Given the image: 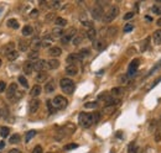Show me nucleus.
Masks as SVG:
<instances>
[{
  "instance_id": "c756f323",
  "label": "nucleus",
  "mask_w": 161,
  "mask_h": 153,
  "mask_svg": "<svg viewBox=\"0 0 161 153\" xmlns=\"http://www.w3.org/2000/svg\"><path fill=\"white\" fill-rule=\"evenodd\" d=\"M35 136H36V131H35V130H30V131H27L26 135H25V142H30Z\"/></svg>"
},
{
  "instance_id": "c9c22d12",
  "label": "nucleus",
  "mask_w": 161,
  "mask_h": 153,
  "mask_svg": "<svg viewBox=\"0 0 161 153\" xmlns=\"http://www.w3.org/2000/svg\"><path fill=\"white\" fill-rule=\"evenodd\" d=\"M9 133H10V129L9 127H1L0 129V136L3 137V138H5V137H8L9 136Z\"/></svg>"
},
{
  "instance_id": "4c0bfd02",
  "label": "nucleus",
  "mask_w": 161,
  "mask_h": 153,
  "mask_svg": "<svg viewBox=\"0 0 161 153\" xmlns=\"http://www.w3.org/2000/svg\"><path fill=\"white\" fill-rule=\"evenodd\" d=\"M10 143L11 145H16V143H19L20 142V136L18 135V133H15V135H13L11 137H10Z\"/></svg>"
},
{
  "instance_id": "09e8293b",
  "label": "nucleus",
  "mask_w": 161,
  "mask_h": 153,
  "mask_svg": "<svg viewBox=\"0 0 161 153\" xmlns=\"http://www.w3.org/2000/svg\"><path fill=\"white\" fill-rule=\"evenodd\" d=\"M55 19H56V16H55V14L53 13H50V14H47L46 15V21H55Z\"/></svg>"
},
{
  "instance_id": "4468645a",
  "label": "nucleus",
  "mask_w": 161,
  "mask_h": 153,
  "mask_svg": "<svg viewBox=\"0 0 161 153\" xmlns=\"http://www.w3.org/2000/svg\"><path fill=\"white\" fill-rule=\"evenodd\" d=\"M22 69H24V73L25 74H31L34 71V62L32 61H26L24 63V67H22Z\"/></svg>"
},
{
  "instance_id": "864d4df0",
  "label": "nucleus",
  "mask_w": 161,
  "mask_h": 153,
  "mask_svg": "<svg viewBox=\"0 0 161 153\" xmlns=\"http://www.w3.org/2000/svg\"><path fill=\"white\" fill-rule=\"evenodd\" d=\"M115 31H117V27H110V29H108V35H109V36L115 35Z\"/></svg>"
},
{
  "instance_id": "dca6fc26",
  "label": "nucleus",
  "mask_w": 161,
  "mask_h": 153,
  "mask_svg": "<svg viewBox=\"0 0 161 153\" xmlns=\"http://www.w3.org/2000/svg\"><path fill=\"white\" fill-rule=\"evenodd\" d=\"M77 73H78V68H77V66L70 64V66L66 67V74H67V75L75 77V75H77Z\"/></svg>"
},
{
  "instance_id": "a19ab883",
  "label": "nucleus",
  "mask_w": 161,
  "mask_h": 153,
  "mask_svg": "<svg viewBox=\"0 0 161 153\" xmlns=\"http://www.w3.org/2000/svg\"><path fill=\"white\" fill-rule=\"evenodd\" d=\"M76 148H78V145L77 143H68L63 147V150H66V151H72V150H76Z\"/></svg>"
},
{
  "instance_id": "de8ad7c7",
  "label": "nucleus",
  "mask_w": 161,
  "mask_h": 153,
  "mask_svg": "<svg viewBox=\"0 0 161 153\" xmlns=\"http://www.w3.org/2000/svg\"><path fill=\"white\" fill-rule=\"evenodd\" d=\"M133 29H134V26L131 24H127L125 26H124V32H130Z\"/></svg>"
},
{
  "instance_id": "6e6d98bb",
  "label": "nucleus",
  "mask_w": 161,
  "mask_h": 153,
  "mask_svg": "<svg viewBox=\"0 0 161 153\" xmlns=\"http://www.w3.org/2000/svg\"><path fill=\"white\" fill-rule=\"evenodd\" d=\"M131 17H134V13H128L124 15V20H130Z\"/></svg>"
},
{
  "instance_id": "393cba45",
  "label": "nucleus",
  "mask_w": 161,
  "mask_h": 153,
  "mask_svg": "<svg viewBox=\"0 0 161 153\" xmlns=\"http://www.w3.org/2000/svg\"><path fill=\"white\" fill-rule=\"evenodd\" d=\"M63 34H65V31L62 30V29H60V27H56V29H53L52 30V37L53 38H61L62 36H63Z\"/></svg>"
},
{
  "instance_id": "4be33fe9",
  "label": "nucleus",
  "mask_w": 161,
  "mask_h": 153,
  "mask_svg": "<svg viewBox=\"0 0 161 153\" xmlns=\"http://www.w3.org/2000/svg\"><path fill=\"white\" fill-rule=\"evenodd\" d=\"M30 47V42L27 40H19V51L25 52L27 51Z\"/></svg>"
},
{
  "instance_id": "ddd939ff",
  "label": "nucleus",
  "mask_w": 161,
  "mask_h": 153,
  "mask_svg": "<svg viewBox=\"0 0 161 153\" xmlns=\"http://www.w3.org/2000/svg\"><path fill=\"white\" fill-rule=\"evenodd\" d=\"M93 47L97 51H104L107 47V42L104 40H94L93 41Z\"/></svg>"
},
{
  "instance_id": "bf43d9fd",
  "label": "nucleus",
  "mask_w": 161,
  "mask_h": 153,
  "mask_svg": "<svg viewBox=\"0 0 161 153\" xmlns=\"http://www.w3.org/2000/svg\"><path fill=\"white\" fill-rule=\"evenodd\" d=\"M9 153H21V151H19V150H10Z\"/></svg>"
},
{
  "instance_id": "39448f33",
  "label": "nucleus",
  "mask_w": 161,
  "mask_h": 153,
  "mask_svg": "<svg viewBox=\"0 0 161 153\" xmlns=\"http://www.w3.org/2000/svg\"><path fill=\"white\" fill-rule=\"evenodd\" d=\"M76 31H77V30H76L75 27H71L70 30L65 31L63 36L61 37V42H62V43H63V45H67L70 41H72V38H73L75 36H76Z\"/></svg>"
},
{
  "instance_id": "69168bd1",
  "label": "nucleus",
  "mask_w": 161,
  "mask_h": 153,
  "mask_svg": "<svg viewBox=\"0 0 161 153\" xmlns=\"http://www.w3.org/2000/svg\"><path fill=\"white\" fill-rule=\"evenodd\" d=\"M0 67H1V59H0Z\"/></svg>"
},
{
  "instance_id": "3c124183",
  "label": "nucleus",
  "mask_w": 161,
  "mask_h": 153,
  "mask_svg": "<svg viewBox=\"0 0 161 153\" xmlns=\"http://www.w3.org/2000/svg\"><path fill=\"white\" fill-rule=\"evenodd\" d=\"M32 153H44V150L41 146H36L35 148L32 150Z\"/></svg>"
},
{
  "instance_id": "37998d69",
  "label": "nucleus",
  "mask_w": 161,
  "mask_h": 153,
  "mask_svg": "<svg viewBox=\"0 0 161 153\" xmlns=\"http://www.w3.org/2000/svg\"><path fill=\"white\" fill-rule=\"evenodd\" d=\"M47 6L51 9H57V8H60V1H50L47 4Z\"/></svg>"
},
{
  "instance_id": "f257e3e1",
  "label": "nucleus",
  "mask_w": 161,
  "mask_h": 153,
  "mask_svg": "<svg viewBox=\"0 0 161 153\" xmlns=\"http://www.w3.org/2000/svg\"><path fill=\"white\" fill-rule=\"evenodd\" d=\"M60 87L62 89V92H63L65 94H68V95L73 94L75 88H76L73 80L70 79V78H62L60 80Z\"/></svg>"
},
{
  "instance_id": "6ab92c4d",
  "label": "nucleus",
  "mask_w": 161,
  "mask_h": 153,
  "mask_svg": "<svg viewBox=\"0 0 161 153\" xmlns=\"http://www.w3.org/2000/svg\"><path fill=\"white\" fill-rule=\"evenodd\" d=\"M46 64H47L49 69H57L60 67V61L56 59V58H52L50 61H46Z\"/></svg>"
},
{
  "instance_id": "473e14b6",
  "label": "nucleus",
  "mask_w": 161,
  "mask_h": 153,
  "mask_svg": "<svg viewBox=\"0 0 161 153\" xmlns=\"http://www.w3.org/2000/svg\"><path fill=\"white\" fill-rule=\"evenodd\" d=\"M149 46H150V37L145 38V40L143 41V43H141V52H145V51H148Z\"/></svg>"
},
{
  "instance_id": "c85d7f7f",
  "label": "nucleus",
  "mask_w": 161,
  "mask_h": 153,
  "mask_svg": "<svg viewBox=\"0 0 161 153\" xmlns=\"http://www.w3.org/2000/svg\"><path fill=\"white\" fill-rule=\"evenodd\" d=\"M55 24L58 26L60 29H61V27H65V26L67 25V20L63 19V17H56V19H55Z\"/></svg>"
},
{
  "instance_id": "f704fd0d",
  "label": "nucleus",
  "mask_w": 161,
  "mask_h": 153,
  "mask_svg": "<svg viewBox=\"0 0 161 153\" xmlns=\"http://www.w3.org/2000/svg\"><path fill=\"white\" fill-rule=\"evenodd\" d=\"M138 152V147L135 142H131L130 145L128 146V153H136Z\"/></svg>"
},
{
  "instance_id": "1a4fd4ad",
  "label": "nucleus",
  "mask_w": 161,
  "mask_h": 153,
  "mask_svg": "<svg viewBox=\"0 0 161 153\" xmlns=\"http://www.w3.org/2000/svg\"><path fill=\"white\" fill-rule=\"evenodd\" d=\"M16 93H18V85L15 83H11L9 85V88L6 89V98L8 99H15V95H16Z\"/></svg>"
},
{
  "instance_id": "4d7b16f0",
  "label": "nucleus",
  "mask_w": 161,
  "mask_h": 153,
  "mask_svg": "<svg viewBox=\"0 0 161 153\" xmlns=\"http://www.w3.org/2000/svg\"><path fill=\"white\" fill-rule=\"evenodd\" d=\"M47 108H49V110H50V112H53L55 108L52 106V104H51V100H47Z\"/></svg>"
},
{
  "instance_id": "bb28decb",
  "label": "nucleus",
  "mask_w": 161,
  "mask_h": 153,
  "mask_svg": "<svg viewBox=\"0 0 161 153\" xmlns=\"http://www.w3.org/2000/svg\"><path fill=\"white\" fill-rule=\"evenodd\" d=\"M46 79H47V73L46 72H39L37 74H36V82L37 83H42Z\"/></svg>"
},
{
  "instance_id": "6e6552de",
  "label": "nucleus",
  "mask_w": 161,
  "mask_h": 153,
  "mask_svg": "<svg viewBox=\"0 0 161 153\" xmlns=\"http://www.w3.org/2000/svg\"><path fill=\"white\" fill-rule=\"evenodd\" d=\"M47 68V64H46L45 59H36L34 61V71L36 72H45V69Z\"/></svg>"
},
{
  "instance_id": "680f3d73",
  "label": "nucleus",
  "mask_w": 161,
  "mask_h": 153,
  "mask_svg": "<svg viewBox=\"0 0 161 153\" xmlns=\"http://www.w3.org/2000/svg\"><path fill=\"white\" fill-rule=\"evenodd\" d=\"M4 147H5V142H4V141H1V142H0V150H3Z\"/></svg>"
},
{
  "instance_id": "13d9d810",
  "label": "nucleus",
  "mask_w": 161,
  "mask_h": 153,
  "mask_svg": "<svg viewBox=\"0 0 161 153\" xmlns=\"http://www.w3.org/2000/svg\"><path fill=\"white\" fill-rule=\"evenodd\" d=\"M155 141H156V142H160V141H161V135H160L159 131H156V132H155Z\"/></svg>"
},
{
  "instance_id": "c03bdc74",
  "label": "nucleus",
  "mask_w": 161,
  "mask_h": 153,
  "mask_svg": "<svg viewBox=\"0 0 161 153\" xmlns=\"http://www.w3.org/2000/svg\"><path fill=\"white\" fill-rule=\"evenodd\" d=\"M156 126H157L156 121H155V120H151V122H150V126H149V130H150V132H154V131L156 130Z\"/></svg>"
},
{
  "instance_id": "052dcab7",
  "label": "nucleus",
  "mask_w": 161,
  "mask_h": 153,
  "mask_svg": "<svg viewBox=\"0 0 161 153\" xmlns=\"http://www.w3.org/2000/svg\"><path fill=\"white\" fill-rule=\"evenodd\" d=\"M39 13H37V10H32V13H31V16H36Z\"/></svg>"
},
{
  "instance_id": "603ef678",
  "label": "nucleus",
  "mask_w": 161,
  "mask_h": 153,
  "mask_svg": "<svg viewBox=\"0 0 161 153\" xmlns=\"http://www.w3.org/2000/svg\"><path fill=\"white\" fill-rule=\"evenodd\" d=\"M5 90H6V84L5 82H0V93H4Z\"/></svg>"
},
{
  "instance_id": "79ce46f5",
  "label": "nucleus",
  "mask_w": 161,
  "mask_h": 153,
  "mask_svg": "<svg viewBox=\"0 0 161 153\" xmlns=\"http://www.w3.org/2000/svg\"><path fill=\"white\" fill-rule=\"evenodd\" d=\"M97 106H98V103H97V101L86 103V104H84V108H86V109H96Z\"/></svg>"
},
{
  "instance_id": "f8f14e48",
  "label": "nucleus",
  "mask_w": 161,
  "mask_h": 153,
  "mask_svg": "<svg viewBox=\"0 0 161 153\" xmlns=\"http://www.w3.org/2000/svg\"><path fill=\"white\" fill-rule=\"evenodd\" d=\"M13 51H15V43L14 42H9V43L4 45L1 47V54H4V56H8L9 53H11Z\"/></svg>"
},
{
  "instance_id": "e2e57ef3",
  "label": "nucleus",
  "mask_w": 161,
  "mask_h": 153,
  "mask_svg": "<svg viewBox=\"0 0 161 153\" xmlns=\"http://www.w3.org/2000/svg\"><path fill=\"white\" fill-rule=\"evenodd\" d=\"M145 19H146L148 21H149V22H150V21H151L153 19H151V16H148V15H146V16H145Z\"/></svg>"
},
{
  "instance_id": "49530a36",
  "label": "nucleus",
  "mask_w": 161,
  "mask_h": 153,
  "mask_svg": "<svg viewBox=\"0 0 161 153\" xmlns=\"http://www.w3.org/2000/svg\"><path fill=\"white\" fill-rule=\"evenodd\" d=\"M99 120H101V114L99 112H94V114H93V121H94V124L99 122Z\"/></svg>"
},
{
  "instance_id": "9b49d317",
  "label": "nucleus",
  "mask_w": 161,
  "mask_h": 153,
  "mask_svg": "<svg viewBox=\"0 0 161 153\" xmlns=\"http://www.w3.org/2000/svg\"><path fill=\"white\" fill-rule=\"evenodd\" d=\"M39 109H40V100L35 98L31 100L29 104V111H30V114H35V112H37Z\"/></svg>"
},
{
  "instance_id": "20e7f679",
  "label": "nucleus",
  "mask_w": 161,
  "mask_h": 153,
  "mask_svg": "<svg viewBox=\"0 0 161 153\" xmlns=\"http://www.w3.org/2000/svg\"><path fill=\"white\" fill-rule=\"evenodd\" d=\"M51 104H52V106L57 110H61V109H65L67 106V104H68V101H67V99L65 96L62 95H57L55 96V99L51 100Z\"/></svg>"
},
{
  "instance_id": "5fc2aeb1",
  "label": "nucleus",
  "mask_w": 161,
  "mask_h": 153,
  "mask_svg": "<svg viewBox=\"0 0 161 153\" xmlns=\"http://www.w3.org/2000/svg\"><path fill=\"white\" fill-rule=\"evenodd\" d=\"M82 25L83 26H87V27H89V29L93 27V24L91 22V21H82Z\"/></svg>"
},
{
  "instance_id": "a211bd4d",
  "label": "nucleus",
  "mask_w": 161,
  "mask_h": 153,
  "mask_svg": "<svg viewBox=\"0 0 161 153\" xmlns=\"http://www.w3.org/2000/svg\"><path fill=\"white\" fill-rule=\"evenodd\" d=\"M49 54L51 57H53V58H57V57H60L62 54V50L60 48V47H57V46L51 47V48L49 50Z\"/></svg>"
},
{
  "instance_id": "b1692460",
  "label": "nucleus",
  "mask_w": 161,
  "mask_h": 153,
  "mask_svg": "<svg viewBox=\"0 0 161 153\" xmlns=\"http://www.w3.org/2000/svg\"><path fill=\"white\" fill-rule=\"evenodd\" d=\"M6 25H8V27H10V29H14V30L19 29V21L16 19H9L6 21Z\"/></svg>"
},
{
  "instance_id": "9d476101",
  "label": "nucleus",
  "mask_w": 161,
  "mask_h": 153,
  "mask_svg": "<svg viewBox=\"0 0 161 153\" xmlns=\"http://www.w3.org/2000/svg\"><path fill=\"white\" fill-rule=\"evenodd\" d=\"M82 61V58H81V56L78 54V53H71V54H68V57H67V59H66V62H67V64H73V66H76L78 62H81Z\"/></svg>"
},
{
  "instance_id": "a18cd8bd",
  "label": "nucleus",
  "mask_w": 161,
  "mask_h": 153,
  "mask_svg": "<svg viewBox=\"0 0 161 153\" xmlns=\"http://www.w3.org/2000/svg\"><path fill=\"white\" fill-rule=\"evenodd\" d=\"M160 67H161V61H160V62L157 63V64H156V66H154V67L151 68V71H150V72L148 73V75H151V74H153V73H154L155 71H156V69H159V68H160Z\"/></svg>"
},
{
  "instance_id": "8fccbe9b",
  "label": "nucleus",
  "mask_w": 161,
  "mask_h": 153,
  "mask_svg": "<svg viewBox=\"0 0 161 153\" xmlns=\"http://www.w3.org/2000/svg\"><path fill=\"white\" fill-rule=\"evenodd\" d=\"M119 83H120V84H127L128 83V75L119 77Z\"/></svg>"
},
{
  "instance_id": "412c9836",
  "label": "nucleus",
  "mask_w": 161,
  "mask_h": 153,
  "mask_svg": "<svg viewBox=\"0 0 161 153\" xmlns=\"http://www.w3.org/2000/svg\"><path fill=\"white\" fill-rule=\"evenodd\" d=\"M41 92H42V88H41V87L39 85V84H36V85H34V87H32V89H31L30 95L35 99V98H37V96L40 95Z\"/></svg>"
},
{
  "instance_id": "58836bf2",
  "label": "nucleus",
  "mask_w": 161,
  "mask_h": 153,
  "mask_svg": "<svg viewBox=\"0 0 161 153\" xmlns=\"http://www.w3.org/2000/svg\"><path fill=\"white\" fill-rule=\"evenodd\" d=\"M18 80H19V83L21 84L24 88H29V83H27V80H26V78H25V75H20Z\"/></svg>"
},
{
  "instance_id": "5701e85b",
  "label": "nucleus",
  "mask_w": 161,
  "mask_h": 153,
  "mask_svg": "<svg viewBox=\"0 0 161 153\" xmlns=\"http://www.w3.org/2000/svg\"><path fill=\"white\" fill-rule=\"evenodd\" d=\"M153 41L155 45H161V30H156L153 34Z\"/></svg>"
},
{
  "instance_id": "f03ea898",
  "label": "nucleus",
  "mask_w": 161,
  "mask_h": 153,
  "mask_svg": "<svg viewBox=\"0 0 161 153\" xmlns=\"http://www.w3.org/2000/svg\"><path fill=\"white\" fill-rule=\"evenodd\" d=\"M78 122L83 129H89L91 126L94 124V121H93V114L81 112L79 116H78Z\"/></svg>"
},
{
  "instance_id": "7ed1b4c3",
  "label": "nucleus",
  "mask_w": 161,
  "mask_h": 153,
  "mask_svg": "<svg viewBox=\"0 0 161 153\" xmlns=\"http://www.w3.org/2000/svg\"><path fill=\"white\" fill-rule=\"evenodd\" d=\"M118 14H119V8L115 6V5H112V6L108 9V11H105L104 15H103V19H102L103 22L104 24L112 22V21L118 16Z\"/></svg>"
},
{
  "instance_id": "72a5a7b5",
  "label": "nucleus",
  "mask_w": 161,
  "mask_h": 153,
  "mask_svg": "<svg viewBox=\"0 0 161 153\" xmlns=\"http://www.w3.org/2000/svg\"><path fill=\"white\" fill-rule=\"evenodd\" d=\"M151 11L156 15H161V4H155L151 6Z\"/></svg>"
},
{
  "instance_id": "0e129e2a",
  "label": "nucleus",
  "mask_w": 161,
  "mask_h": 153,
  "mask_svg": "<svg viewBox=\"0 0 161 153\" xmlns=\"http://www.w3.org/2000/svg\"><path fill=\"white\" fill-rule=\"evenodd\" d=\"M156 24H157V26H161V17H160V19L156 21Z\"/></svg>"
},
{
  "instance_id": "aec40b11",
  "label": "nucleus",
  "mask_w": 161,
  "mask_h": 153,
  "mask_svg": "<svg viewBox=\"0 0 161 153\" xmlns=\"http://www.w3.org/2000/svg\"><path fill=\"white\" fill-rule=\"evenodd\" d=\"M55 90H56V83L53 80H49L47 83H46V85H45V92L47 94H51V93H53Z\"/></svg>"
},
{
  "instance_id": "2eb2a0df",
  "label": "nucleus",
  "mask_w": 161,
  "mask_h": 153,
  "mask_svg": "<svg viewBox=\"0 0 161 153\" xmlns=\"http://www.w3.org/2000/svg\"><path fill=\"white\" fill-rule=\"evenodd\" d=\"M123 94H124V89H123L122 87L113 88L112 90H110V96H112V98H115V99L123 96Z\"/></svg>"
},
{
  "instance_id": "a878e982",
  "label": "nucleus",
  "mask_w": 161,
  "mask_h": 153,
  "mask_svg": "<svg viewBox=\"0 0 161 153\" xmlns=\"http://www.w3.org/2000/svg\"><path fill=\"white\" fill-rule=\"evenodd\" d=\"M32 34H34L32 26L26 25V26H24V27H22V36H25V37H27V36H31Z\"/></svg>"
},
{
  "instance_id": "cd10ccee",
  "label": "nucleus",
  "mask_w": 161,
  "mask_h": 153,
  "mask_svg": "<svg viewBox=\"0 0 161 153\" xmlns=\"http://www.w3.org/2000/svg\"><path fill=\"white\" fill-rule=\"evenodd\" d=\"M86 35H87V37L89 38L91 41H94L96 37H97V31H96L94 29H93V27H92V29H88Z\"/></svg>"
},
{
  "instance_id": "7c9ffc66",
  "label": "nucleus",
  "mask_w": 161,
  "mask_h": 153,
  "mask_svg": "<svg viewBox=\"0 0 161 153\" xmlns=\"http://www.w3.org/2000/svg\"><path fill=\"white\" fill-rule=\"evenodd\" d=\"M36 59H39V51H36V50H32L29 53V61H36Z\"/></svg>"
},
{
  "instance_id": "2f4dec72",
  "label": "nucleus",
  "mask_w": 161,
  "mask_h": 153,
  "mask_svg": "<svg viewBox=\"0 0 161 153\" xmlns=\"http://www.w3.org/2000/svg\"><path fill=\"white\" fill-rule=\"evenodd\" d=\"M82 41H83V37H82V35H76L73 38H72V43H73L75 46H78L82 43Z\"/></svg>"
},
{
  "instance_id": "ea45409f",
  "label": "nucleus",
  "mask_w": 161,
  "mask_h": 153,
  "mask_svg": "<svg viewBox=\"0 0 161 153\" xmlns=\"http://www.w3.org/2000/svg\"><path fill=\"white\" fill-rule=\"evenodd\" d=\"M78 54L81 56V58L83 59V58H86V57L89 56V54H91V52H89V50H88V48H83V50L79 51V53H78Z\"/></svg>"
},
{
  "instance_id": "f3484780",
  "label": "nucleus",
  "mask_w": 161,
  "mask_h": 153,
  "mask_svg": "<svg viewBox=\"0 0 161 153\" xmlns=\"http://www.w3.org/2000/svg\"><path fill=\"white\" fill-rule=\"evenodd\" d=\"M52 40H53L52 35H46V36H44L42 41H41V47H45V48L50 47L51 43H52Z\"/></svg>"
},
{
  "instance_id": "e433bc0d",
  "label": "nucleus",
  "mask_w": 161,
  "mask_h": 153,
  "mask_svg": "<svg viewBox=\"0 0 161 153\" xmlns=\"http://www.w3.org/2000/svg\"><path fill=\"white\" fill-rule=\"evenodd\" d=\"M18 57H19V52H18L16 50H15V51H13L11 53H9V54L6 56V58H8L9 61H15Z\"/></svg>"
},
{
  "instance_id": "423d86ee",
  "label": "nucleus",
  "mask_w": 161,
  "mask_h": 153,
  "mask_svg": "<svg viewBox=\"0 0 161 153\" xmlns=\"http://www.w3.org/2000/svg\"><path fill=\"white\" fill-rule=\"evenodd\" d=\"M103 15H104V9H103L101 5H96V6L92 9V16L94 20H102Z\"/></svg>"
},
{
  "instance_id": "338daca9",
  "label": "nucleus",
  "mask_w": 161,
  "mask_h": 153,
  "mask_svg": "<svg viewBox=\"0 0 161 153\" xmlns=\"http://www.w3.org/2000/svg\"><path fill=\"white\" fill-rule=\"evenodd\" d=\"M160 125H161V116H160Z\"/></svg>"
},
{
  "instance_id": "0eeeda50",
  "label": "nucleus",
  "mask_w": 161,
  "mask_h": 153,
  "mask_svg": "<svg viewBox=\"0 0 161 153\" xmlns=\"http://www.w3.org/2000/svg\"><path fill=\"white\" fill-rule=\"evenodd\" d=\"M139 64H140V59H139V58H135V59H133L130 63H129V67H128V75H134L135 73H136V71H138Z\"/></svg>"
}]
</instances>
